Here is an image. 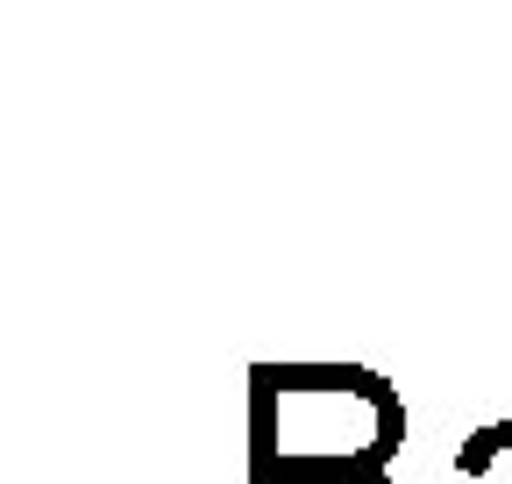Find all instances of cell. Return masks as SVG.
I'll return each mask as SVG.
<instances>
[{"label": "cell", "instance_id": "6da1fadb", "mask_svg": "<svg viewBox=\"0 0 512 484\" xmlns=\"http://www.w3.org/2000/svg\"><path fill=\"white\" fill-rule=\"evenodd\" d=\"M406 442V406L363 363H256L249 456L271 477H384Z\"/></svg>", "mask_w": 512, "mask_h": 484}, {"label": "cell", "instance_id": "7a4b0ae2", "mask_svg": "<svg viewBox=\"0 0 512 484\" xmlns=\"http://www.w3.org/2000/svg\"><path fill=\"white\" fill-rule=\"evenodd\" d=\"M249 484H392V470L384 477H271V470H249Z\"/></svg>", "mask_w": 512, "mask_h": 484}]
</instances>
